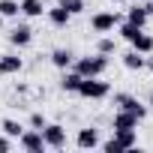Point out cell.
Listing matches in <instances>:
<instances>
[{
    "instance_id": "1",
    "label": "cell",
    "mask_w": 153,
    "mask_h": 153,
    "mask_svg": "<svg viewBox=\"0 0 153 153\" xmlns=\"http://www.w3.org/2000/svg\"><path fill=\"white\" fill-rule=\"evenodd\" d=\"M108 69V60H105V54H87V57H78L75 60V72L81 75V78H99V75Z\"/></svg>"
},
{
    "instance_id": "2",
    "label": "cell",
    "mask_w": 153,
    "mask_h": 153,
    "mask_svg": "<svg viewBox=\"0 0 153 153\" xmlns=\"http://www.w3.org/2000/svg\"><path fill=\"white\" fill-rule=\"evenodd\" d=\"M108 93H111L108 81H99V78H81V84H78V96H84V99H105Z\"/></svg>"
},
{
    "instance_id": "3",
    "label": "cell",
    "mask_w": 153,
    "mask_h": 153,
    "mask_svg": "<svg viewBox=\"0 0 153 153\" xmlns=\"http://www.w3.org/2000/svg\"><path fill=\"white\" fill-rule=\"evenodd\" d=\"M114 105L123 108V111H129V114H135L138 120L147 117V105H141V102H138L135 96H129V93H117V96H114Z\"/></svg>"
},
{
    "instance_id": "4",
    "label": "cell",
    "mask_w": 153,
    "mask_h": 153,
    "mask_svg": "<svg viewBox=\"0 0 153 153\" xmlns=\"http://www.w3.org/2000/svg\"><path fill=\"white\" fill-rule=\"evenodd\" d=\"M42 138H45V147L60 150V147L66 144V129H63L60 123H45V126H42Z\"/></svg>"
},
{
    "instance_id": "5",
    "label": "cell",
    "mask_w": 153,
    "mask_h": 153,
    "mask_svg": "<svg viewBox=\"0 0 153 153\" xmlns=\"http://www.w3.org/2000/svg\"><path fill=\"white\" fill-rule=\"evenodd\" d=\"M18 144H21L27 153H42V150H45V138H42L39 129H24V132L18 135Z\"/></svg>"
},
{
    "instance_id": "6",
    "label": "cell",
    "mask_w": 153,
    "mask_h": 153,
    "mask_svg": "<svg viewBox=\"0 0 153 153\" xmlns=\"http://www.w3.org/2000/svg\"><path fill=\"white\" fill-rule=\"evenodd\" d=\"M120 24V15H114V12H96L93 18H90V27L96 30V33H108V30H114Z\"/></svg>"
},
{
    "instance_id": "7",
    "label": "cell",
    "mask_w": 153,
    "mask_h": 153,
    "mask_svg": "<svg viewBox=\"0 0 153 153\" xmlns=\"http://www.w3.org/2000/svg\"><path fill=\"white\" fill-rule=\"evenodd\" d=\"M9 42L18 45V48L30 45V42H33V30H30V24H15V27L9 30Z\"/></svg>"
},
{
    "instance_id": "8",
    "label": "cell",
    "mask_w": 153,
    "mask_h": 153,
    "mask_svg": "<svg viewBox=\"0 0 153 153\" xmlns=\"http://www.w3.org/2000/svg\"><path fill=\"white\" fill-rule=\"evenodd\" d=\"M21 66H24V60L18 54H3L0 57V75H15V72H21Z\"/></svg>"
},
{
    "instance_id": "9",
    "label": "cell",
    "mask_w": 153,
    "mask_h": 153,
    "mask_svg": "<svg viewBox=\"0 0 153 153\" xmlns=\"http://www.w3.org/2000/svg\"><path fill=\"white\" fill-rule=\"evenodd\" d=\"M75 144H78L81 150H93V147H99V132L96 129H78Z\"/></svg>"
},
{
    "instance_id": "10",
    "label": "cell",
    "mask_w": 153,
    "mask_h": 153,
    "mask_svg": "<svg viewBox=\"0 0 153 153\" xmlns=\"http://www.w3.org/2000/svg\"><path fill=\"white\" fill-rule=\"evenodd\" d=\"M45 12H48V21H51L54 27H66V24L72 21V15H69L60 3H57V6H51V9H45Z\"/></svg>"
},
{
    "instance_id": "11",
    "label": "cell",
    "mask_w": 153,
    "mask_h": 153,
    "mask_svg": "<svg viewBox=\"0 0 153 153\" xmlns=\"http://www.w3.org/2000/svg\"><path fill=\"white\" fill-rule=\"evenodd\" d=\"M72 60H75V54H72L69 48H54V51H51V63H54L57 69H69Z\"/></svg>"
},
{
    "instance_id": "12",
    "label": "cell",
    "mask_w": 153,
    "mask_h": 153,
    "mask_svg": "<svg viewBox=\"0 0 153 153\" xmlns=\"http://www.w3.org/2000/svg\"><path fill=\"white\" fill-rule=\"evenodd\" d=\"M114 141H117L123 150H132V147L138 144V135H135V129H114Z\"/></svg>"
},
{
    "instance_id": "13",
    "label": "cell",
    "mask_w": 153,
    "mask_h": 153,
    "mask_svg": "<svg viewBox=\"0 0 153 153\" xmlns=\"http://www.w3.org/2000/svg\"><path fill=\"white\" fill-rule=\"evenodd\" d=\"M78 84H81V75L78 72H69V69H63V78H60V87L66 90V93H78Z\"/></svg>"
},
{
    "instance_id": "14",
    "label": "cell",
    "mask_w": 153,
    "mask_h": 153,
    "mask_svg": "<svg viewBox=\"0 0 153 153\" xmlns=\"http://www.w3.org/2000/svg\"><path fill=\"white\" fill-rule=\"evenodd\" d=\"M144 60H147V54H138L135 48L123 54V66H126V69H132V72H141V69H144Z\"/></svg>"
},
{
    "instance_id": "15",
    "label": "cell",
    "mask_w": 153,
    "mask_h": 153,
    "mask_svg": "<svg viewBox=\"0 0 153 153\" xmlns=\"http://www.w3.org/2000/svg\"><path fill=\"white\" fill-rule=\"evenodd\" d=\"M138 123H141V120H138L135 114H129V111H123V108H120V111L114 114V129H135Z\"/></svg>"
},
{
    "instance_id": "16",
    "label": "cell",
    "mask_w": 153,
    "mask_h": 153,
    "mask_svg": "<svg viewBox=\"0 0 153 153\" xmlns=\"http://www.w3.org/2000/svg\"><path fill=\"white\" fill-rule=\"evenodd\" d=\"M21 12L27 15V18H39L42 12H45V0H21Z\"/></svg>"
},
{
    "instance_id": "17",
    "label": "cell",
    "mask_w": 153,
    "mask_h": 153,
    "mask_svg": "<svg viewBox=\"0 0 153 153\" xmlns=\"http://www.w3.org/2000/svg\"><path fill=\"white\" fill-rule=\"evenodd\" d=\"M132 48H135L138 54H153V36L141 30V33H138V36L132 39Z\"/></svg>"
},
{
    "instance_id": "18",
    "label": "cell",
    "mask_w": 153,
    "mask_h": 153,
    "mask_svg": "<svg viewBox=\"0 0 153 153\" xmlns=\"http://www.w3.org/2000/svg\"><path fill=\"white\" fill-rule=\"evenodd\" d=\"M147 18H150V15L144 12V6H132V9H129V15H126V21H129V24H135V27H144V24H147Z\"/></svg>"
},
{
    "instance_id": "19",
    "label": "cell",
    "mask_w": 153,
    "mask_h": 153,
    "mask_svg": "<svg viewBox=\"0 0 153 153\" xmlns=\"http://www.w3.org/2000/svg\"><path fill=\"white\" fill-rule=\"evenodd\" d=\"M0 129H3V135H9V138H18V135L24 132V126H21L18 120H12V117H6L3 123H0Z\"/></svg>"
},
{
    "instance_id": "20",
    "label": "cell",
    "mask_w": 153,
    "mask_h": 153,
    "mask_svg": "<svg viewBox=\"0 0 153 153\" xmlns=\"http://www.w3.org/2000/svg\"><path fill=\"white\" fill-rule=\"evenodd\" d=\"M21 6H18V0H0V15L3 18H18Z\"/></svg>"
},
{
    "instance_id": "21",
    "label": "cell",
    "mask_w": 153,
    "mask_h": 153,
    "mask_svg": "<svg viewBox=\"0 0 153 153\" xmlns=\"http://www.w3.org/2000/svg\"><path fill=\"white\" fill-rule=\"evenodd\" d=\"M117 27H120V36H123L126 42H132V39H135V36L144 30V27H135V24H129V21H120Z\"/></svg>"
},
{
    "instance_id": "22",
    "label": "cell",
    "mask_w": 153,
    "mask_h": 153,
    "mask_svg": "<svg viewBox=\"0 0 153 153\" xmlns=\"http://www.w3.org/2000/svg\"><path fill=\"white\" fill-rule=\"evenodd\" d=\"M60 6H63L69 15H81V12H84V0H60Z\"/></svg>"
},
{
    "instance_id": "23",
    "label": "cell",
    "mask_w": 153,
    "mask_h": 153,
    "mask_svg": "<svg viewBox=\"0 0 153 153\" xmlns=\"http://www.w3.org/2000/svg\"><path fill=\"white\" fill-rule=\"evenodd\" d=\"M114 48H117V42H114L111 36H102V39H99V45H96V51H99V54H111Z\"/></svg>"
},
{
    "instance_id": "24",
    "label": "cell",
    "mask_w": 153,
    "mask_h": 153,
    "mask_svg": "<svg viewBox=\"0 0 153 153\" xmlns=\"http://www.w3.org/2000/svg\"><path fill=\"white\" fill-rule=\"evenodd\" d=\"M45 123H48V120H45V114H39V111H33V114H30V126H33V129H39V132H42V126H45Z\"/></svg>"
},
{
    "instance_id": "25",
    "label": "cell",
    "mask_w": 153,
    "mask_h": 153,
    "mask_svg": "<svg viewBox=\"0 0 153 153\" xmlns=\"http://www.w3.org/2000/svg\"><path fill=\"white\" fill-rule=\"evenodd\" d=\"M102 150H105V153H123V147H120L114 138H111V141H105V144H102Z\"/></svg>"
},
{
    "instance_id": "26",
    "label": "cell",
    "mask_w": 153,
    "mask_h": 153,
    "mask_svg": "<svg viewBox=\"0 0 153 153\" xmlns=\"http://www.w3.org/2000/svg\"><path fill=\"white\" fill-rule=\"evenodd\" d=\"M12 150V138L9 135H0V153H9Z\"/></svg>"
},
{
    "instance_id": "27",
    "label": "cell",
    "mask_w": 153,
    "mask_h": 153,
    "mask_svg": "<svg viewBox=\"0 0 153 153\" xmlns=\"http://www.w3.org/2000/svg\"><path fill=\"white\" fill-rule=\"evenodd\" d=\"M144 69H150V72H153V57H147V60H144Z\"/></svg>"
},
{
    "instance_id": "28",
    "label": "cell",
    "mask_w": 153,
    "mask_h": 153,
    "mask_svg": "<svg viewBox=\"0 0 153 153\" xmlns=\"http://www.w3.org/2000/svg\"><path fill=\"white\" fill-rule=\"evenodd\" d=\"M111 3H126V0H111Z\"/></svg>"
},
{
    "instance_id": "29",
    "label": "cell",
    "mask_w": 153,
    "mask_h": 153,
    "mask_svg": "<svg viewBox=\"0 0 153 153\" xmlns=\"http://www.w3.org/2000/svg\"><path fill=\"white\" fill-rule=\"evenodd\" d=\"M150 111H153V96H150Z\"/></svg>"
},
{
    "instance_id": "30",
    "label": "cell",
    "mask_w": 153,
    "mask_h": 153,
    "mask_svg": "<svg viewBox=\"0 0 153 153\" xmlns=\"http://www.w3.org/2000/svg\"><path fill=\"white\" fill-rule=\"evenodd\" d=\"M0 27H3V15H0Z\"/></svg>"
}]
</instances>
